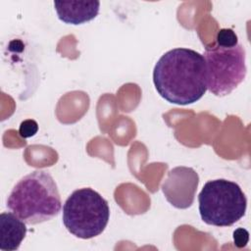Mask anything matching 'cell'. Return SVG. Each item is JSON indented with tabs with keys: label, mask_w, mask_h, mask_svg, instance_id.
<instances>
[{
	"label": "cell",
	"mask_w": 251,
	"mask_h": 251,
	"mask_svg": "<svg viewBox=\"0 0 251 251\" xmlns=\"http://www.w3.org/2000/svg\"><path fill=\"white\" fill-rule=\"evenodd\" d=\"M158 93L172 104L188 105L207 90L203 55L188 48H175L161 56L153 70Z\"/></svg>",
	"instance_id": "1"
},
{
	"label": "cell",
	"mask_w": 251,
	"mask_h": 251,
	"mask_svg": "<svg viewBox=\"0 0 251 251\" xmlns=\"http://www.w3.org/2000/svg\"><path fill=\"white\" fill-rule=\"evenodd\" d=\"M199 213L207 225L230 226L246 212L247 199L240 186L219 178L206 182L198 195Z\"/></svg>",
	"instance_id": "4"
},
{
	"label": "cell",
	"mask_w": 251,
	"mask_h": 251,
	"mask_svg": "<svg viewBox=\"0 0 251 251\" xmlns=\"http://www.w3.org/2000/svg\"><path fill=\"white\" fill-rule=\"evenodd\" d=\"M199 183V176L184 166L173 168L162 183V191L167 201L177 209H187L194 201Z\"/></svg>",
	"instance_id": "6"
},
{
	"label": "cell",
	"mask_w": 251,
	"mask_h": 251,
	"mask_svg": "<svg viewBox=\"0 0 251 251\" xmlns=\"http://www.w3.org/2000/svg\"><path fill=\"white\" fill-rule=\"evenodd\" d=\"M7 208L27 225H37L55 218L62 208L58 186L49 172L36 170L13 187Z\"/></svg>",
	"instance_id": "2"
},
{
	"label": "cell",
	"mask_w": 251,
	"mask_h": 251,
	"mask_svg": "<svg viewBox=\"0 0 251 251\" xmlns=\"http://www.w3.org/2000/svg\"><path fill=\"white\" fill-rule=\"evenodd\" d=\"M25 234V223L14 213L4 212L0 215V249L2 251L19 249Z\"/></svg>",
	"instance_id": "8"
},
{
	"label": "cell",
	"mask_w": 251,
	"mask_h": 251,
	"mask_svg": "<svg viewBox=\"0 0 251 251\" xmlns=\"http://www.w3.org/2000/svg\"><path fill=\"white\" fill-rule=\"evenodd\" d=\"M203 57L207 89L216 96L229 94L245 78V50L240 43L228 47L208 45Z\"/></svg>",
	"instance_id": "5"
},
{
	"label": "cell",
	"mask_w": 251,
	"mask_h": 251,
	"mask_svg": "<svg viewBox=\"0 0 251 251\" xmlns=\"http://www.w3.org/2000/svg\"><path fill=\"white\" fill-rule=\"evenodd\" d=\"M59 20L70 25H81L96 18L99 1H54Z\"/></svg>",
	"instance_id": "7"
},
{
	"label": "cell",
	"mask_w": 251,
	"mask_h": 251,
	"mask_svg": "<svg viewBox=\"0 0 251 251\" xmlns=\"http://www.w3.org/2000/svg\"><path fill=\"white\" fill-rule=\"evenodd\" d=\"M244 230H245V229L238 228L237 230H235V231L233 232L234 242H235V244H236L237 246H243V245L247 242V240H246V239H243V236H242Z\"/></svg>",
	"instance_id": "11"
},
{
	"label": "cell",
	"mask_w": 251,
	"mask_h": 251,
	"mask_svg": "<svg viewBox=\"0 0 251 251\" xmlns=\"http://www.w3.org/2000/svg\"><path fill=\"white\" fill-rule=\"evenodd\" d=\"M216 43L221 46H234L238 42L236 33L230 28H222L219 30L216 38Z\"/></svg>",
	"instance_id": "9"
},
{
	"label": "cell",
	"mask_w": 251,
	"mask_h": 251,
	"mask_svg": "<svg viewBox=\"0 0 251 251\" xmlns=\"http://www.w3.org/2000/svg\"><path fill=\"white\" fill-rule=\"evenodd\" d=\"M38 131V124L32 119L25 120L21 123L19 127V133L23 138H28L36 134Z\"/></svg>",
	"instance_id": "10"
},
{
	"label": "cell",
	"mask_w": 251,
	"mask_h": 251,
	"mask_svg": "<svg viewBox=\"0 0 251 251\" xmlns=\"http://www.w3.org/2000/svg\"><path fill=\"white\" fill-rule=\"evenodd\" d=\"M109 218L107 200L89 187L75 190L63 206V224L78 238L89 239L101 234Z\"/></svg>",
	"instance_id": "3"
}]
</instances>
